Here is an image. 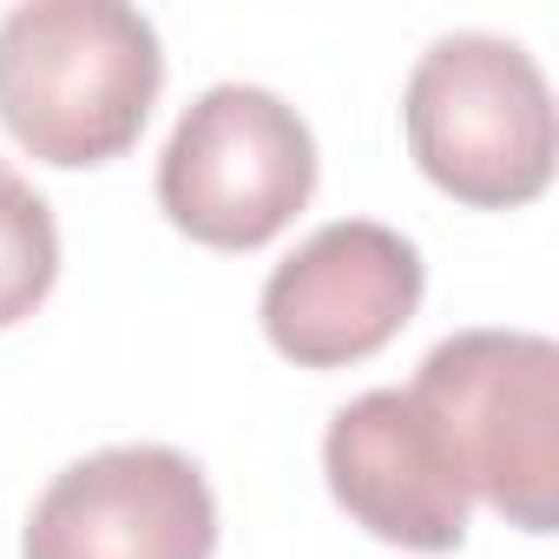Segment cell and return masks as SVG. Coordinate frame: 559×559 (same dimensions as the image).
<instances>
[{"mask_svg": "<svg viewBox=\"0 0 559 559\" xmlns=\"http://www.w3.org/2000/svg\"><path fill=\"white\" fill-rule=\"evenodd\" d=\"M60 276V230L47 198L0 165V330H14L21 317L40 310V297Z\"/></svg>", "mask_w": 559, "mask_h": 559, "instance_id": "ba28073f", "label": "cell"}, {"mask_svg": "<svg viewBox=\"0 0 559 559\" xmlns=\"http://www.w3.org/2000/svg\"><path fill=\"white\" fill-rule=\"evenodd\" d=\"M317 191V139L263 86H211L158 158L165 217L211 250H257Z\"/></svg>", "mask_w": 559, "mask_h": 559, "instance_id": "277c9868", "label": "cell"}, {"mask_svg": "<svg viewBox=\"0 0 559 559\" xmlns=\"http://www.w3.org/2000/svg\"><path fill=\"white\" fill-rule=\"evenodd\" d=\"M461 493L507 513L520 533L559 526V349L526 330H461L428 349L415 389Z\"/></svg>", "mask_w": 559, "mask_h": 559, "instance_id": "7a4b0ae2", "label": "cell"}, {"mask_svg": "<svg viewBox=\"0 0 559 559\" xmlns=\"http://www.w3.org/2000/svg\"><path fill=\"white\" fill-rule=\"evenodd\" d=\"M421 304V250L369 217H336L263 284V336L297 369H349L402 336Z\"/></svg>", "mask_w": 559, "mask_h": 559, "instance_id": "5b68a950", "label": "cell"}, {"mask_svg": "<svg viewBox=\"0 0 559 559\" xmlns=\"http://www.w3.org/2000/svg\"><path fill=\"white\" fill-rule=\"evenodd\" d=\"M323 474L349 520L402 552H454L467 539V493L408 389H369L336 408L323 435Z\"/></svg>", "mask_w": 559, "mask_h": 559, "instance_id": "52a82bcc", "label": "cell"}, {"mask_svg": "<svg viewBox=\"0 0 559 559\" xmlns=\"http://www.w3.org/2000/svg\"><path fill=\"white\" fill-rule=\"evenodd\" d=\"M165 86L158 34L119 0H27L0 21V126L40 165H106L139 145Z\"/></svg>", "mask_w": 559, "mask_h": 559, "instance_id": "6da1fadb", "label": "cell"}, {"mask_svg": "<svg viewBox=\"0 0 559 559\" xmlns=\"http://www.w3.org/2000/svg\"><path fill=\"white\" fill-rule=\"evenodd\" d=\"M217 500L178 448H99L53 474L21 559H211Z\"/></svg>", "mask_w": 559, "mask_h": 559, "instance_id": "8992f818", "label": "cell"}, {"mask_svg": "<svg viewBox=\"0 0 559 559\" xmlns=\"http://www.w3.org/2000/svg\"><path fill=\"white\" fill-rule=\"evenodd\" d=\"M415 165L474 211H513L552 185V93L526 47L500 34L435 40L402 99Z\"/></svg>", "mask_w": 559, "mask_h": 559, "instance_id": "3957f363", "label": "cell"}]
</instances>
